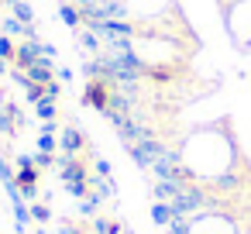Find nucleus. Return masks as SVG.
<instances>
[{"label": "nucleus", "mask_w": 251, "mask_h": 234, "mask_svg": "<svg viewBox=\"0 0 251 234\" xmlns=\"http://www.w3.org/2000/svg\"><path fill=\"white\" fill-rule=\"evenodd\" d=\"M127 148V155H131V162L138 165V169H151L165 152H169V145L162 141V138H145V141H134V145H124Z\"/></svg>", "instance_id": "f257e3e1"}, {"label": "nucleus", "mask_w": 251, "mask_h": 234, "mask_svg": "<svg viewBox=\"0 0 251 234\" xmlns=\"http://www.w3.org/2000/svg\"><path fill=\"white\" fill-rule=\"evenodd\" d=\"M79 104L83 107H93L97 114H107V107H110V83L107 79H86Z\"/></svg>", "instance_id": "f03ea898"}, {"label": "nucleus", "mask_w": 251, "mask_h": 234, "mask_svg": "<svg viewBox=\"0 0 251 234\" xmlns=\"http://www.w3.org/2000/svg\"><path fill=\"white\" fill-rule=\"evenodd\" d=\"M83 148H86V134H83V128H76V124H66V128H62V134H59V152L79 155Z\"/></svg>", "instance_id": "7ed1b4c3"}, {"label": "nucleus", "mask_w": 251, "mask_h": 234, "mask_svg": "<svg viewBox=\"0 0 251 234\" xmlns=\"http://www.w3.org/2000/svg\"><path fill=\"white\" fill-rule=\"evenodd\" d=\"M38 59H42V38H38V42H28V38H21V42H18L14 66H18V69H28V66H35Z\"/></svg>", "instance_id": "20e7f679"}, {"label": "nucleus", "mask_w": 251, "mask_h": 234, "mask_svg": "<svg viewBox=\"0 0 251 234\" xmlns=\"http://www.w3.org/2000/svg\"><path fill=\"white\" fill-rule=\"evenodd\" d=\"M25 73H28V79H31V83H42V86H49V83H55V79H59V76H55L52 59H38V62H35V66H28Z\"/></svg>", "instance_id": "39448f33"}, {"label": "nucleus", "mask_w": 251, "mask_h": 234, "mask_svg": "<svg viewBox=\"0 0 251 234\" xmlns=\"http://www.w3.org/2000/svg\"><path fill=\"white\" fill-rule=\"evenodd\" d=\"M76 49H86L90 55H100V52H103V38H100L97 31H90V28L83 25V28L76 31Z\"/></svg>", "instance_id": "423d86ee"}, {"label": "nucleus", "mask_w": 251, "mask_h": 234, "mask_svg": "<svg viewBox=\"0 0 251 234\" xmlns=\"http://www.w3.org/2000/svg\"><path fill=\"white\" fill-rule=\"evenodd\" d=\"M59 18H62V25H66L69 31H79V28H83V14H79L76 4H69V0H62V4H59Z\"/></svg>", "instance_id": "0eeeda50"}, {"label": "nucleus", "mask_w": 251, "mask_h": 234, "mask_svg": "<svg viewBox=\"0 0 251 234\" xmlns=\"http://www.w3.org/2000/svg\"><path fill=\"white\" fill-rule=\"evenodd\" d=\"M179 193H182V182H176V179H155V186H151L155 200H176Z\"/></svg>", "instance_id": "6e6552de"}, {"label": "nucleus", "mask_w": 251, "mask_h": 234, "mask_svg": "<svg viewBox=\"0 0 251 234\" xmlns=\"http://www.w3.org/2000/svg\"><path fill=\"white\" fill-rule=\"evenodd\" d=\"M151 220H155L158 227H169V224L176 220L172 203H169V200H155V203H151Z\"/></svg>", "instance_id": "1a4fd4ad"}, {"label": "nucleus", "mask_w": 251, "mask_h": 234, "mask_svg": "<svg viewBox=\"0 0 251 234\" xmlns=\"http://www.w3.org/2000/svg\"><path fill=\"white\" fill-rule=\"evenodd\" d=\"M76 207H79V217H97L100 213V207H103V196L100 193H90V196H83V200H76Z\"/></svg>", "instance_id": "9d476101"}, {"label": "nucleus", "mask_w": 251, "mask_h": 234, "mask_svg": "<svg viewBox=\"0 0 251 234\" xmlns=\"http://www.w3.org/2000/svg\"><path fill=\"white\" fill-rule=\"evenodd\" d=\"M18 121H14V114L4 107V104H0V134H4V138H18Z\"/></svg>", "instance_id": "9b49d317"}, {"label": "nucleus", "mask_w": 251, "mask_h": 234, "mask_svg": "<svg viewBox=\"0 0 251 234\" xmlns=\"http://www.w3.org/2000/svg\"><path fill=\"white\" fill-rule=\"evenodd\" d=\"M11 210H14V220H18V231L25 234V227H28L31 220H35V217H31V207H28L25 200H18V203H11Z\"/></svg>", "instance_id": "f8f14e48"}, {"label": "nucleus", "mask_w": 251, "mask_h": 234, "mask_svg": "<svg viewBox=\"0 0 251 234\" xmlns=\"http://www.w3.org/2000/svg\"><path fill=\"white\" fill-rule=\"evenodd\" d=\"M35 114L42 117V121H59V100H42V104H35Z\"/></svg>", "instance_id": "ddd939ff"}, {"label": "nucleus", "mask_w": 251, "mask_h": 234, "mask_svg": "<svg viewBox=\"0 0 251 234\" xmlns=\"http://www.w3.org/2000/svg\"><path fill=\"white\" fill-rule=\"evenodd\" d=\"M93 234H121V224L97 213V217H93Z\"/></svg>", "instance_id": "4468645a"}, {"label": "nucleus", "mask_w": 251, "mask_h": 234, "mask_svg": "<svg viewBox=\"0 0 251 234\" xmlns=\"http://www.w3.org/2000/svg\"><path fill=\"white\" fill-rule=\"evenodd\" d=\"M14 55H18V42H14L11 35L0 31V59H7V62L14 66Z\"/></svg>", "instance_id": "2eb2a0df"}, {"label": "nucleus", "mask_w": 251, "mask_h": 234, "mask_svg": "<svg viewBox=\"0 0 251 234\" xmlns=\"http://www.w3.org/2000/svg\"><path fill=\"white\" fill-rule=\"evenodd\" d=\"M11 14H14L18 21H25V25H35V11H31L28 0H18V4L11 7Z\"/></svg>", "instance_id": "dca6fc26"}, {"label": "nucleus", "mask_w": 251, "mask_h": 234, "mask_svg": "<svg viewBox=\"0 0 251 234\" xmlns=\"http://www.w3.org/2000/svg\"><path fill=\"white\" fill-rule=\"evenodd\" d=\"M31 217H35L38 224H49V220H52V207L42 203V200H35V203H31Z\"/></svg>", "instance_id": "f3484780"}, {"label": "nucleus", "mask_w": 251, "mask_h": 234, "mask_svg": "<svg viewBox=\"0 0 251 234\" xmlns=\"http://www.w3.org/2000/svg\"><path fill=\"white\" fill-rule=\"evenodd\" d=\"M38 152L55 155V152H59V138H55V134H38Z\"/></svg>", "instance_id": "a211bd4d"}, {"label": "nucleus", "mask_w": 251, "mask_h": 234, "mask_svg": "<svg viewBox=\"0 0 251 234\" xmlns=\"http://www.w3.org/2000/svg\"><path fill=\"white\" fill-rule=\"evenodd\" d=\"M31 158H35V165H38V169H42V172H45V169H52V165H55V155H49V152H35V155H31Z\"/></svg>", "instance_id": "6ab92c4d"}, {"label": "nucleus", "mask_w": 251, "mask_h": 234, "mask_svg": "<svg viewBox=\"0 0 251 234\" xmlns=\"http://www.w3.org/2000/svg\"><path fill=\"white\" fill-rule=\"evenodd\" d=\"M45 97H49V100H59V97H62V79L49 83V86H45Z\"/></svg>", "instance_id": "aec40b11"}, {"label": "nucleus", "mask_w": 251, "mask_h": 234, "mask_svg": "<svg viewBox=\"0 0 251 234\" xmlns=\"http://www.w3.org/2000/svg\"><path fill=\"white\" fill-rule=\"evenodd\" d=\"M42 59H52V62H55V59H59V49H55L52 42H42Z\"/></svg>", "instance_id": "412c9836"}, {"label": "nucleus", "mask_w": 251, "mask_h": 234, "mask_svg": "<svg viewBox=\"0 0 251 234\" xmlns=\"http://www.w3.org/2000/svg\"><path fill=\"white\" fill-rule=\"evenodd\" d=\"M55 234H83V231H76V224H73V220H62Z\"/></svg>", "instance_id": "4be33fe9"}, {"label": "nucleus", "mask_w": 251, "mask_h": 234, "mask_svg": "<svg viewBox=\"0 0 251 234\" xmlns=\"http://www.w3.org/2000/svg\"><path fill=\"white\" fill-rule=\"evenodd\" d=\"M38 131H42V134H55V131H59V121H42Z\"/></svg>", "instance_id": "5701e85b"}, {"label": "nucleus", "mask_w": 251, "mask_h": 234, "mask_svg": "<svg viewBox=\"0 0 251 234\" xmlns=\"http://www.w3.org/2000/svg\"><path fill=\"white\" fill-rule=\"evenodd\" d=\"M55 76H59L62 83H69V79H73V69H69V66H59V69H55Z\"/></svg>", "instance_id": "b1692460"}, {"label": "nucleus", "mask_w": 251, "mask_h": 234, "mask_svg": "<svg viewBox=\"0 0 251 234\" xmlns=\"http://www.w3.org/2000/svg\"><path fill=\"white\" fill-rule=\"evenodd\" d=\"M97 176H110V165L103 158H97Z\"/></svg>", "instance_id": "393cba45"}, {"label": "nucleus", "mask_w": 251, "mask_h": 234, "mask_svg": "<svg viewBox=\"0 0 251 234\" xmlns=\"http://www.w3.org/2000/svg\"><path fill=\"white\" fill-rule=\"evenodd\" d=\"M7 73H11V62H7V59H0V79H4Z\"/></svg>", "instance_id": "a878e982"}, {"label": "nucleus", "mask_w": 251, "mask_h": 234, "mask_svg": "<svg viewBox=\"0 0 251 234\" xmlns=\"http://www.w3.org/2000/svg\"><path fill=\"white\" fill-rule=\"evenodd\" d=\"M35 234H52V231H49V227H38V231H35Z\"/></svg>", "instance_id": "bb28decb"}, {"label": "nucleus", "mask_w": 251, "mask_h": 234, "mask_svg": "<svg viewBox=\"0 0 251 234\" xmlns=\"http://www.w3.org/2000/svg\"><path fill=\"white\" fill-rule=\"evenodd\" d=\"M4 4H7V7H14V4H18V0H4Z\"/></svg>", "instance_id": "cd10ccee"}]
</instances>
